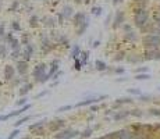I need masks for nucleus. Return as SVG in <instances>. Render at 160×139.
<instances>
[{
  "mask_svg": "<svg viewBox=\"0 0 160 139\" xmlns=\"http://www.w3.org/2000/svg\"><path fill=\"white\" fill-rule=\"evenodd\" d=\"M142 110L139 108H135V110H129V116H135V117H142Z\"/></svg>",
  "mask_w": 160,
  "mask_h": 139,
  "instance_id": "obj_43",
  "label": "nucleus"
},
{
  "mask_svg": "<svg viewBox=\"0 0 160 139\" xmlns=\"http://www.w3.org/2000/svg\"><path fill=\"white\" fill-rule=\"evenodd\" d=\"M159 91H160V88H159Z\"/></svg>",
  "mask_w": 160,
  "mask_h": 139,
  "instance_id": "obj_63",
  "label": "nucleus"
},
{
  "mask_svg": "<svg viewBox=\"0 0 160 139\" xmlns=\"http://www.w3.org/2000/svg\"><path fill=\"white\" fill-rule=\"evenodd\" d=\"M142 44L146 49H159L160 47V35L157 33H146L142 38Z\"/></svg>",
  "mask_w": 160,
  "mask_h": 139,
  "instance_id": "obj_2",
  "label": "nucleus"
},
{
  "mask_svg": "<svg viewBox=\"0 0 160 139\" xmlns=\"http://www.w3.org/2000/svg\"><path fill=\"white\" fill-rule=\"evenodd\" d=\"M61 75H63V71H61V70H60L59 72H56V74H54L53 77H52V79H54V81H59V78L61 77Z\"/></svg>",
  "mask_w": 160,
  "mask_h": 139,
  "instance_id": "obj_54",
  "label": "nucleus"
},
{
  "mask_svg": "<svg viewBox=\"0 0 160 139\" xmlns=\"http://www.w3.org/2000/svg\"><path fill=\"white\" fill-rule=\"evenodd\" d=\"M113 17H114V14L113 13H109L106 17V19H104V27H109L110 22H113Z\"/></svg>",
  "mask_w": 160,
  "mask_h": 139,
  "instance_id": "obj_41",
  "label": "nucleus"
},
{
  "mask_svg": "<svg viewBox=\"0 0 160 139\" xmlns=\"http://www.w3.org/2000/svg\"><path fill=\"white\" fill-rule=\"evenodd\" d=\"M82 65H84V64H82L81 58H75V60H74V65H73V68L75 70V71H81V70H82Z\"/></svg>",
  "mask_w": 160,
  "mask_h": 139,
  "instance_id": "obj_30",
  "label": "nucleus"
},
{
  "mask_svg": "<svg viewBox=\"0 0 160 139\" xmlns=\"http://www.w3.org/2000/svg\"><path fill=\"white\" fill-rule=\"evenodd\" d=\"M42 22H43L45 27L54 28V27H56V24H57V19L53 18V17H50V15H46V17H43V18H42Z\"/></svg>",
  "mask_w": 160,
  "mask_h": 139,
  "instance_id": "obj_15",
  "label": "nucleus"
},
{
  "mask_svg": "<svg viewBox=\"0 0 160 139\" xmlns=\"http://www.w3.org/2000/svg\"><path fill=\"white\" fill-rule=\"evenodd\" d=\"M99 46H100V40H99V39L92 43V47H93V49H96V47H99Z\"/></svg>",
  "mask_w": 160,
  "mask_h": 139,
  "instance_id": "obj_56",
  "label": "nucleus"
},
{
  "mask_svg": "<svg viewBox=\"0 0 160 139\" xmlns=\"http://www.w3.org/2000/svg\"><path fill=\"white\" fill-rule=\"evenodd\" d=\"M81 47H79V44H74L73 47H71V57L75 60V58H79V56H81Z\"/></svg>",
  "mask_w": 160,
  "mask_h": 139,
  "instance_id": "obj_21",
  "label": "nucleus"
},
{
  "mask_svg": "<svg viewBox=\"0 0 160 139\" xmlns=\"http://www.w3.org/2000/svg\"><path fill=\"white\" fill-rule=\"evenodd\" d=\"M121 28L124 29V32H125V33H127V32H131V31H132V27H131L129 24H124Z\"/></svg>",
  "mask_w": 160,
  "mask_h": 139,
  "instance_id": "obj_52",
  "label": "nucleus"
},
{
  "mask_svg": "<svg viewBox=\"0 0 160 139\" xmlns=\"http://www.w3.org/2000/svg\"><path fill=\"white\" fill-rule=\"evenodd\" d=\"M92 132H93V128L88 127V128H85V129L82 131V132H81V135H79V136H81L82 139H86V138H89V136L92 135Z\"/></svg>",
  "mask_w": 160,
  "mask_h": 139,
  "instance_id": "obj_24",
  "label": "nucleus"
},
{
  "mask_svg": "<svg viewBox=\"0 0 160 139\" xmlns=\"http://www.w3.org/2000/svg\"><path fill=\"white\" fill-rule=\"evenodd\" d=\"M64 21H65V18L61 15V13H59V15H57V24L63 25V24H64Z\"/></svg>",
  "mask_w": 160,
  "mask_h": 139,
  "instance_id": "obj_51",
  "label": "nucleus"
},
{
  "mask_svg": "<svg viewBox=\"0 0 160 139\" xmlns=\"http://www.w3.org/2000/svg\"><path fill=\"white\" fill-rule=\"evenodd\" d=\"M95 68L98 70V71L103 72V71H107V70H109V65H107L103 60H96L95 61Z\"/></svg>",
  "mask_w": 160,
  "mask_h": 139,
  "instance_id": "obj_20",
  "label": "nucleus"
},
{
  "mask_svg": "<svg viewBox=\"0 0 160 139\" xmlns=\"http://www.w3.org/2000/svg\"><path fill=\"white\" fill-rule=\"evenodd\" d=\"M91 2V0H84V3H85V4H88V3H89Z\"/></svg>",
  "mask_w": 160,
  "mask_h": 139,
  "instance_id": "obj_61",
  "label": "nucleus"
},
{
  "mask_svg": "<svg viewBox=\"0 0 160 139\" xmlns=\"http://www.w3.org/2000/svg\"><path fill=\"white\" fill-rule=\"evenodd\" d=\"M32 88H34V83H31V82L24 83V85L20 86V89H18V96H20V97L27 96V93H28V92L31 91Z\"/></svg>",
  "mask_w": 160,
  "mask_h": 139,
  "instance_id": "obj_13",
  "label": "nucleus"
},
{
  "mask_svg": "<svg viewBox=\"0 0 160 139\" xmlns=\"http://www.w3.org/2000/svg\"><path fill=\"white\" fill-rule=\"evenodd\" d=\"M129 116V111L128 110H123V111H117V113L113 116V118L116 120V121H118V120H123V118H125V117H128Z\"/></svg>",
  "mask_w": 160,
  "mask_h": 139,
  "instance_id": "obj_22",
  "label": "nucleus"
},
{
  "mask_svg": "<svg viewBox=\"0 0 160 139\" xmlns=\"http://www.w3.org/2000/svg\"><path fill=\"white\" fill-rule=\"evenodd\" d=\"M20 46H21V42L18 40V39H15V38L10 42V49H11V52H13V50L20 49Z\"/></svg>",
  "mask_w": 160,
  "mask_h": 139,
  "instance_id": "obj_25",
  "label": "nucleus"
},
{
  "mask_svg": "<svg viewBox=\"0 0 160 139\" xmlns=\"http://www.w3.org/2000/svg\"><path fill=\"white\" fill-rule=\"evenodd\" d=\"M60 13H61V15L64 17L65 19H68L70 17H74V14H73V7H71V6H64V7H63V10L60 11Z\"/></svg>",
  "mask_w": 160,
  "mask_h": 139,
  "instance_id": "obj_19",
  "label": "nucleus"
},
{
  "mask_svg": "<svg viewBox=\"0 0 160 139\" xmlns=\"http://www.w3.org/2000/svg\"><path fill=\"white\" fill-rule=\"evenodd\" d=\"M86 19H88V17L85 15V13H81V11H79V13H75V14H74V17H73V24H74V27H75V28H78L79 25L84 24Z\"/></svg>",
  "mask_w": 160,
  "mask_h": 139,
  "instance_id": "obj_8",
  "label": "nucleus"
},
{
  "mask_svg": "<svg viewBox=\"0 0 160 139\" xmlns=\"http://www.w3.org/2000/svg\"><path fill=\"white\" fill-rule=\"evenodd\" d=\"M15 72H17L15 67H13V65H10V64H7V65L4 67V78H6V81H13V79H14Z\"/></svg>",
  "mask_w": 160,
  "mask_h": 139,
  "instance_id": "obj_10",
  "label": "nucleus"
},
{
  "mask_svg": "<svg viewBox=\"0 0 160 139\" xmlns=\"http://www.w3.org/2000/svg\"><path fill=\"white\" fill-rule=\"evenodd\" d=\"M113 72H114V74H124V72H125V68H124V67H117V68L113 70Z\"/></svg>",
  "mask_w": 160,
  "mask_h": 139,
  "instance_id": "obj_50",
  "label": "nucleus"
},
{
  "mask_svg": "<svg viewBox=\"0 0 160 139\" xmlns=\"http://www.w3.org/2000/svg\"><path fill=\"white\" fill-rule=\"evenodd\" d=\"M71 108H74V104H65V106H60L59 108H57V113H63V111H67V110H71Z\"/></svg>",
  "mask_w": 160,
  "mask_h": 139,
  "instance_id": "obj_35",
  "label": "nucleus"
},
{
  "mask_svg": "<svg viewBox=\"0 0 160 139\" xmlns=\"http://www.w3.org/2000/svg\"><path fill=\"white\" fill-rule=\"evenodd\" d=\"M124 21H125V14H124V11L117 10V13L113 17V24H112L113 29H118L120 27H123Z\"/></svg>",
  "mask_w": 160,
  "mask_h": 139,
  "instance_id": "obj_5",
  "label": "nucleus"
},
{
  "mask_svg": "<svg viewBox=\"0 0 160 139\" xmlns=\"http://www.w3.org/2000/svg\"><path fill=\"white\" fill-rule=\"evenodd\" d=\"M15 70L20 75H25L28 72V61L25 60H18L17 64H15Z\"/></svg>",
  "mask_w": 160,
  "mask_h": 139,
  "instance_id": "obj_9",
  "label": "nucleus"
},
{
  "mask_svg": "<svg viewBox=\"0 0 160 139\" xmlns=\"http://www.w3.org/2000/svg\"><path fill=\"white\" fill-rule=\"evenodd\" d=\"M149 71V67H138L135 70V74H146Z\"/></svg>",
  "mask_w": 160,
  "mask_h": 139,
  "instance_id": "obj_44",
  "label": "nucleus"
},
{
  "mask_svg": "<svg viewBox=\"0 0 160 139\" xmlns=\"http://www.w3.org/2000/svg\"><path fill=\"white\" fill-rule=\"evenodd\" d=\"M79 57H81L82 64H86L88 61H89V50H85V52H82Z\"/></svg>",
  "mask_w": 160,
  "mask_h": 139,
  "instance_id": "obj_29",
  "label": "nucleus"
},
{
  "mask_svg": "<svg viewBox=\"0 0 160 139\" xmlns=\"http://www.w3.org/2000/svg\"><path fill=\"white\" fill-rule=\"evenodd\" d=\"M124 58H127V57H125V52H118V53H116L114 61H123Z\"/></svg>",
  "mask_w": 160,
  "mask_h": 139,
  "instance_id": "obj_36",
  "label": "nucleus"
},
{
  "mask_svg": "<svg viewBox=\"0 0 160 139\" xmlns=\"http://www.w3.org/2000/svg\"><path fill=\"white\" fill-rule=\"evenodd\" d=\"M28 24H29V27H31V28H38V27H39V17L35 15V14H34V15H31Z\"/></svg>",
  "mask_w": 160,
  "mask_h": 139,
  "instance_id": "obj_23",
  "label": "nucleus"
},
{
  "mask_svg": "<svg viewBox=\"0 0 160 139\" xmlns=\"http://www.w3.org/2000/svg\"><path fill=\"white\" fill-rule=\"evenodd\" d=\"M31 118H32L31 116H24L23 118H20L17 122H14V127H15V128H18V127H20V125H23L24 122H27V121H28V120H31Z\"/></svg>",
  "mask_w": 160,
  "mask_h": 139,
  "instance_id": "obj_28",
  "label": "nucleus"
},
{
  "mask_svg": "<svg viewBox=\"0 0 160 139\" xmlns=\"http://www.w3.org/2000/svg\"><path fill=\"white\" fill-rule=\"evenodd\" d=\"M31 107H32V104H27V106H24V107H20V108H17V110L11 111V113L2 114V116H0V122L6 121V120H9V118H14V117L21 116V114H24L27 110H29V108H31Z\"/></svg>",
  "mask_w": 160,
  "mask_h": 139,
  "instance_id": "obj_3",
  "label": "nucleus"
},
{
  "mask_svg": "<svg viewBox=\"0 0 160 139\" xmlns=\"http://www.w3.org/2000/svg\"><path fill=\"white\" fill-rule=\"evenodd\" d=\"M124 38H125L127 40H135V39H137V33H135L134 31H131V32H127L125 35H124Z\"/></svg>",
  "mask_w": 160,
  "mask_h": 139,
  "instance_id": "obj_37",
  "label": "nucleus"
},
{
  "mask_svg": "<svg viewBox=\"0 0 160 139\" xmlns=\"http://www.w3.org/2000/svg\"><path fill=\"white\" fill-rule=\"evenodd\" d=\"M7 56V46L6 44H0V58H4Z\"/></svg>",
  "mask_w": 160,
  "mask_h": 139,
  "instance_id": "obj_38",
  "label": "nucleus"
},
{
  "mask_svg": "<svg viewBox=\"0 0 160 139\" xmlns=\"http://www.w3.org/2000/svg\"><path fill=\"white\" fill-rule=\"evenodd\" d=\"M57 2H59V0H54V3H57Z\"/></svg>",
  "mask_w": 160,
  "mask_h": 139,
  "instance_id": "obj_62",
  "label": "nucleus"
},
{
  "mask_svg": "<svg viewBox=\"0 0 160 139\" xmlns=\"http://www.w3.org/2000/svg\"><path fill=\"white\" fill-rule=\"evenodd\" d=\"M27 102H28V99H27L25 96H24V97H20V99H18L17 102H15V106H18V107H24V106L28 104Z\"/></svg>",
  "mask_w": 160,
  "mask_h": 139,
  "instance_id": "obj_34",
  "label": "nucleus"
},
{
  "mask_svg": "<svg viewBox=\"0 0 160 139\" xmlns=\"http://www.w3.org/2000/svg\"><path fill=\"white\" fill-rule=\"evenodd\" d=\"M59 42H60V43H64V46H70V40H68L67 36L60 35L59 36Z\"/></svg>",
  "mask_w": 160,
  "mask_h": 139,
  "instance_id": "obj_42",
  "label": "nucleus"
},
{
  "mask_svg": "<svg viewBox=\"0 0 160 139\" xmlns=\"http://www.w3.org/2000/svg\"><path fill=\"white\" fill-rule=\"evenodd\" d=\"M88 28H89V18H88L86 21L84 22V24H81L78 28H77L75 33H77V35H78V36H82V35H84V33H85V31L88 29Z\"/></svg>",
  "mask_w": 160,
  "mask_h": 139,
  "instance_id": "obj_18",
  "label": "nucleus"
},
{
  "mask_svg": "<svg viewBox=\"0 0 160 139\" xmlns=\"http://www.w3.org/2000/svg\"><path fill=\"white\" fill-rule=\"evenodd\" d=\"M149 18H150V14H149V11L146 8H141V7L134 8V25L137 28L142 29L149 22Z\"/></svg>",
  "mask_w": 160,
  "mask_h": 139,
  "instance_id": "obj_1",
  "label": "nucleus"
},
{
  "mask_svg": "<svg viewBox=\"0 0 160 139\" xmlns=\"http://www.w3.org/2000/svg\"><path fill=\"white\" fill-rule=\"evenodd\" d=\"M20 42H21V44H25V46L31 44V43H29V36L28 35H23V36H21Z\"/></svg>",
  "mask_w": 160,
  "mask_h": 139,
  "instance_id": "obj_45",
  "label": "nucleus"
},
{
  "mask_svg": "<svg viewBox=\"0 0 160 139\" xmlns=\"http://www.w3.org/2000/svg\"><path fill=\"white\" fill-rule=\"evenodd\" d=\"M127 60H128L129 63H139V61H142L143 58L142 57H137V54H129L128 57H127Z\"/></svg>",
  "mask_w": 160,
  "mask_h": 139,
  "instance_id": "obj_32",
  "label": "nucleus"
},
{
  "mask_svg": "<svg viewBox=\"0 0 160 139\" xmlns=\"http://www.w3.org/2000/svg\"><path fill=\"white\" fill-rule=\"evenodd\" d=\"M79 131H74V129H71V128H65V129H61L59 133H56L54 135V139H71V138H74V136H78L79 135Z\"/></svg>",
  "mask_w": 160,
  "mask_h": 139,
  "instance_id": "obj_4",
  "label": "nucleus"
},
{
  "mask_svg": "<svg viewBox=\"0 0 160 139\" xmlns=\"http://www.w3.org/2000/svg\"><path fill=\"white\" fill-rule=\"evenodd\" d=\"M21 54H23V50H21V49H17V50H13V52L10 53V57L18 61V57H21Z\"/></svg>",
  "mask_w": 160,
  "mask_h": 139,
  "instance_id": "obj_31",
  "label": "nucleus"
},
{
  "mask_svg": "<svg viewBox=\"0 0 160 139\" xmlns=\"http://www.w3.org/2000/svg\"><path fill=\"white\" fill-rule=\"evenodd\" d=\"M117 82H124V81H127V78H117Z\"/></svg>",
  "mask_w": 160,
  "mask_h": 139,
  "instance_id": "obj_59",
  "label": "nucleus"
},
{
  "mask_svg": "<svg viewBox=\"0 0 160 139\" xmlns=\"http://www.w3.org/2000/svg\"><path fill=\"white\" fill-rule=\"evenodd\" d=\"M153 99V96H152V95H141L139 96V100L141 102H150V100Z\"/></svg>",
  "mask_w": 160,
  "mask_h": 139,
  "instance_id": "obj_40",
  "label": "nucleus"
},
{
  "mask_svg": "<svg viewBox=\"0 0 160 139\" xmlns=\"http://www.w3.org/2000/svg\"><path fill=\"white\" fill-rule=\"evenodd\" d=\"M74 3L75 4H81V3H84V0H74Z\"/></svg>",
  "mask_w": 160,
  "mask_h": 139,
  "instance_id": "obj_60",
  "label": "nucleus"
},
{
  "mask_svg": "<svg viewBox=\"0 0 160 139\" xmlns=\"http://www.w3.org/2000/svg\"><path fill=\"white\" fill-rule=\"evenodd\" d=\"M102 13H103V8H102V6H95V7H92V14L96 17L102 15Z\"/></svg>",
  "mask_w": 160,
  "mask_h": 139,
  "instance_id": "obj_33",
  "label": "nucleus"
},
{
  "mask_svg": "<svg viewBox=\"0 0 160 139\" xmlns=\"http://www.w3.org/2000/svg\"><path fill=\"white\" fill-rule=\"evenodd\" d=\"M149 113L152 114V116H156V117H160V108H156V107H152L150 110H149Z\"/></svg>",
  "mask_w": 160,
  "mask_h": 139,
  "instance_id": "obj_48",
  "label": "nucleus"
},
{
  "mask_svg": "<svg viewBox=\"0 0 160 139\" xmlns=\"http://www.w3.org/2000/svg\"><path fill=\"white\" fill-rule=\"evenodd\" d=\"M48 93H49V89H45V91H42V92H39V93L35 95V99H39V97H43V96H46Z\"/></svg>",
  "mask_w": 160,
  "mask_h": 139,
  "instance_id": "obj_49",
  "label": "nucleus"
},
{
  "mask_svg": "<svg viewBox=\"0 0 160 139\" xmlns=\"http://www.w3.org/2000/svg\"><path fill=\"white\" fill-rule=\"evenodd\" d=\"M132 100H134L132 97H118V99H116L113 107L117 108V107H120L121 104H128V103H132Z\"/></svg>",
  "mask_w": 160,
  "mask_h": 139,
  "instance_id": "obj_17",
  "label": "nucleus"
},
{
  "mask_svg": "<svg viewBox=\"0 0 160 139\" xmlns=\"http://www.w3.org/2000/svg\"><path fill=\"white\" fill-rule=\"evenodd\" d=\"M48 72H49L48 65H46L45 63H40V64L34 67V70H32V77H34L35 79H39V78H42L43 75H46Z\"/></svg>",
  "mask_w": 160,
  "mask_h": 139,
  "instance_id": "obj_6",
  "label": "nucleus"
},
{
  "mask_svg": "<svg viewBox=\"0 0 160 139\" xmlns=\"http://www.w3.org/2000/svg\"><path fill=\"white\" fill-rule=\"evenodd\" d=\"M17 7H18V2L15 0V2L11 4V7H10V11H15V10H17Z\"/></svg>",
  "mask_w": 160,
  "mask_h": 139,
  "instance_id": "obj_55",
  "label": "nucleus"
},
{
  "mask_svg": "<svg viewBox=\"0 0 160 139\" xmlns=\"http://www.w3.org/2000/svg\"><path fill=\"white\" fill-rule=\"evenodd\" d=\"M143 60H160V50L159 49H146L142 56Z\"/></svg>",
  "mask_w": 160,
  "mask_h": 139,
  "instance_id": "obj_7",
  "label": "nucleus"
},
{
  "mask_svg": "<svg viewBox=\"0 0 160 139\" xmlns=\"http://www.w3.org/2000/svg\"><path fill=\"white\" fill-rule=\"evenodd\" d=\"M13 39H14V36H13V32H9V33H6V35H4V42H6V43L10 44V42H11Z\"/></svg>",
  "mask_w": 160,
  "mask_h": 139,
  "instance_id": "obj_47",
  "label": "nucleus"
},
{
  "mask_svg": "<svg viewBox=\"0 0 160 139\" xmlns=\"http://www.w3.org/2000/svg\"><path fill=\"white\" fill-rule=\"evenodd\" d=\"M135 2V6L137 7H141V8H145V6L148 4L149 0H134Z\"/></svg>",
  "mask_w": 160,
  "mask_h": 139,
  "instance_id": "obj_39",
  "label": "nucleus"
},
{
  "mask_svg": "<svg viewBox=\"0 0 160 139\" xmlns=\"http://www.w3.org/2000/svg\"><path fill=\"white\" fill-rule=\"evenodd\" d=\"M150 74L146 72V74H135V79L138 81H146V79H150Z\"/></svg>",
  "mask_w": 160,
  "mask_h": 139,
  "instance_id": "obj_26",
  "label": "nucleus"
},
{
  "mask_svg": "<svg viewBox=\"0 0 160 139\" xmlns=\"http://www.w3.org/2000/svg\"><path fill=\"white\" fill-rule=\"evenodd\" d=\"M6 29H4V25L0 24V38H4V35H6Z\"/></svg>",
  "mask_w": 160,
  "mask_h": 139,
  "instance_id": "obj_53",
  "label": "nucleus"
},
{
  "mask_svg": "<svg viewBox=\"0 0 160 139\" xmlns=\"http://www.w3.org/2000/svg\"><path fill=\"white\" fill-rule=\"evenodd\" d=\"M57 85H59V81H54V82H53V83H52V85H50V88H56Z\"/></svg>",
  "mask_w": 160,
  "mask_h": 139,
  "instance_id": "obj_57",
  "label": "nucleus"
},
{
  "mask_svg": "<svg viewBox=\"0 0 160 139\" xmlns=\"http://www.w3.org/2000/svg\"><path fill=\"white\" fill-rule=\"evenodd\" d=\"M23 60L25 61H29L32 58V56H34V46L32 44H28V46H25L23 49Z\"/></svg>",
  "mask_w": 160,
  "mask_h": 139,
  "instance_id": "obj_12",
  "label": "nucleus"
},
{
  "mask_svg": "<svg viewBox=\"0 0 160 139\" xmlns=\"http://www.w3.org/2000/svg\"><path fill=\"white\" fill-rule=\"evenodd\" d=\"M127 92H128L129 95H135V96H138V97L142 95V91H141L139 88H128L127 89Z\"/></svg>",
  "mask_w": 160,
  "mask_h": 139,
  "instance_id": "obj_27",
  "label": "nucleus"
},
{
  "mask_svg": "<svg viewBox=\"0 0 160 139\" xmlns=\"http://www.w3.org/2000/svg\"><path fill=\"white\" fill-rule=\"evenodd\" d=\"M11 29L13 31H21V24L18 21H13L11 22Z\"/></svg>",
  "mask_w": 160,
  "mask_h": 139,
  "instance_id": "obj_46",
  "label": "nucleus"
},
{
  "mask_svg": "<svg viewBox=\"0 0 160 139\" xmlns=\"http://www.w3.org/2000/svg\"><path fill=\"white\" fill-rule=\"evenodd\" d=\"M123 2H124V0H113V4H114V6H117L118 3H123Z\"/></svg>",
  "mask_w": 160,
  "mask_h": 139,
  "instance_id": "obj_58",
  "label": "nucleus"
},
{
  "mask_svg": "<svg viewBox=\"0 0 160 139\" xmlns=\"http://www.w3.org/2000/svg\"><path fill=\"white\" fill-rule=\"evenodd\" d=\"M48 122V120H39V121H36V122H34V124H31L28 127V129L29 131H32V132H35V131H38V129H40V128H43L45 127V124Z\"/></svg>",
  "mask_w": 160,
  "mask_h": 139,
  "instance_id": "obj_16",
  "label": "nucleus"
},
{
  "mask_svg": "<svg viewBox=\"0 0 160 139\" xmlns=\"http://www.w3.org/2000/svg\"><path fill=\"white\" fill-rule=\"evenodd\" d=\"M59 65H60V60L59 58H54L53 61L50 63V70H49V77H50V79H52V77H53L56 72H59L60 70H59Z\"/></svg>",
  "mask_w": 160,
  "mask_h": 139,
  "instance_id": "obj_14",
  "label": "nucleus"
},
{
  "mask_svg": "<svg viewBox=\"0 0 160 139\" xmlns=\"http://www.w3.org/2000/svg\"><path fill=\"white\" fill-rule=\"evenodd\" d=\"M64 124H65L64 120L56 118V120H53V121L49 122V129L50 131H59V129H61V128L64 127Z\"/></svg>",
  "mask_w": 160,
  "mask_h": 139,
  "instance_id": "obj_11",
  "label": "nucleus"
}]
</instances>
